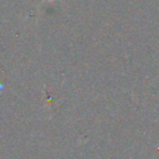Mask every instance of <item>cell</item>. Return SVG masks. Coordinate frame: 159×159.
<instances>
[{
    "instance_id": "1",
    "label": "cell",
    "mask_w": 159,
    "mask_h": 159,
    "mask_svg": "<svg viewBox=\"0 0 159 159\" xmlns=\"http://www.w3.org/2000/svg\"><path fill=\"white\" fill-rule=\"evenodd\" d=\"M46 1H53V0H46Z\"/></svg>"
}]
</instances>
